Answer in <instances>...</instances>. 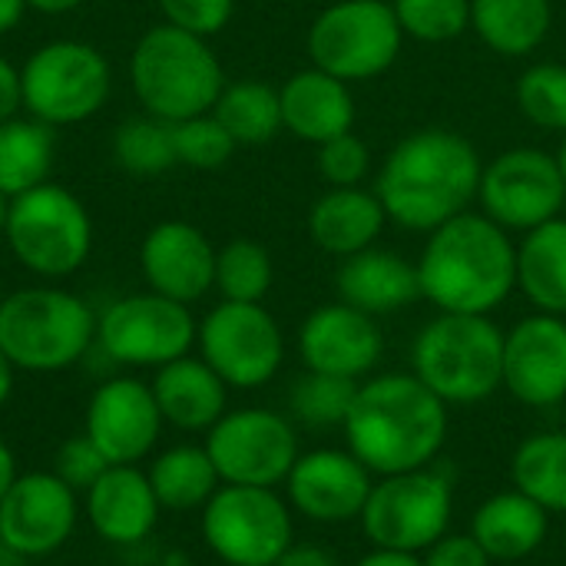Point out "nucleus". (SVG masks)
I'll return each instance as SVG.
<instances>
[{"mask_svg":"<svg viewBox=\"0 0 566 566\" xmlns=\"http://www.w3.org/2000/svg\"><path fill=\"white\" fill-rule=\"evenodd\" d=\"M471 537L494 564H517L534 557L551 534V514L517 488L497 491L471 514Z\"/></svg>","mask_w":566,"mask_h":566,"instance_id":"obj_26","label":"nucleus"},{"mask_svg":"<svg viewBox=\"0 0 566 566\" xmlns=\"http://www.w3.org/2000/svg\"><path fill=\"white\" fill-rule=\"evenodd\" d=\"M56 153L53 126L36 116H13L0 123V192L17 199L43 182H50Z\"/></svg>","mask_w":566,"mask_h":566,"instance_id":"obj_31","label":"nucleus"},{"mask_svg":"<svg viewBox=\"0 0 566 566\" xmlns=\"http://www.w3.org/2000/svg\"><path fill=\"white\" fill-rule=\"evenodd\" d=\"M159 10L166 23L209 40L229 27L235 0H159Z\"/></svg>","mask_w":566,"mask_h":566,"instance_id":"obj_42","label":"nucleus"},{"mask_svg":"<svg viewBox=\"0 0 566 566\" xmlns=\"http://www.w3.org/2000/svg\"><path fill=\"white\" fill-rule=\"evenodd\" d=\"M504 391L537 411L566 401V318L534 312L504 332Z\"/></svg>","mask_w":566,"mask_h":566,"instance_id":"obj_20","label":"nucleus"},{"mask_svg":"<svg viewBox=\"0 0 566 566\" xmlns=\"http://www.w3.org/2000/svg\"><path fill=\"white\" fill-rule=\"evenodd\" d=\"M80 521V494L53 471L17 474L0 501V541L23 560H40L70 544Z\"/></svg>","mask_w":566,"mask_h":566,"instance_id":"obj_16","label":"nucleus"},{"mask_svg":"<svg viewBox=\"0 0 566 566\" xmlns=\"http://www.w3.org/2000/svg\"><path fill=\"white\" fill-rule=\"evenodd\" d=\"M206 451L222 484L279 488L302 454L292 418L269 408L226 411L206 431Z\"/></svg>","mask_w":566,"mask_h":566,"instance_id":"obj_14","label":"nucleus"},{"mask_svg":"<svg viewBox=\"0 0 566 566\" xmlns=\"http://www.w3.org/2000/svg\"><path fill=\"white\" fill-rule=\"evenodd\" d=\"M13 481H17V458H13L10 444L0 438V501H3V494L10 491Z\"/></svg>","mask_w":566,"mask_h":566,"instance_id":"obj_48","label":"nucleus"},{"mask_svg":"<svg viewBox=\"0 0 566 566\" xmlns=\"http://www.w3.org/2000/svg\"><path fill=\"white\" fill-rule=\"evenodd\" d=\"M23 564V557L20 554H13L3 541H0V566H20Z\"/></svg>","mask_w":566,"mask_h":566,"instance_id":"obj_51","label":"nucleus"},{"mask_svg":"<svg viewBox=\"0 0 566 566\" xmlns=\"http://www.w3.org/2000/svg\"><path fill=\"white\" fill-rule=\"evenodd\" d=\"M517 289L547 315H566V219L557 216L531 232L517 245Z\"/></svg>","mask_w":566,"mask_h":566,"instance_id":"obj_28","label":"nucleus"},{"mask_svg":"<svg viewBox=\"0 0 566 566\" xmlns=\"http://www.w3.org/2000/svg\"><path fill=\"white\" fill-rule=\"evenodd\" d=\"M361 381L352 378H335L322 371H305L302 378L292 381L289 391V411L292 421L312 428V431H328V428H345L348 411L355 405Z\"/></svg>","mask_w":566,"mask_h":566,"instance_id":"obj_34","label":"nucleus"},{"mask_svg":"<svg viewBox=\"0 0 566 566\" xmlns=\"http://www.w3.org/2000/svg\"><path fill=\"white\" fill-rule=\"evenodd\" d=\"M149 388L156 395L163 421L176 431L206 434L229 411V385L202 358L192 355L156 368Z\"/></svg>","mask_w":566,"mask_h":566,"instance_id":"obj_25","label":"nucleus"},{"mask_svg":"<svg viewBox=\"0 0 566 566\" xmlns=\"http://www.w3.org/2000/svg\"><path fill=\"white\" fill-rule=\"evenodd\" d=\"M7 212H10V196L0 192V235H3V229H7Z\"/></svg>","mask_w":566,"mask_h":566,"instance_id":"obj_52","label":"nucleus"},{"mask_svg":"<svg viewBox=\"0 0 566 566\" xmlns=\"http://www.w3.org/2000/svg\"><path fill=\"white\" fill-rule=\"evenodd\" d=\"M96 345V312L73 292L33 285L0 305V348L17 371L56 375Z\"/></svg>","mask_w":566,"mask_h":566,"instance_id":"obj_6","label":"nucleus"},{"mask_svg":"<svg viewBox=\"0 0 566 566\" xmlns=\"http://www.w3.org/2000/svg\"><path fill=\"white\" fill-rule=\"evenodd\" d=\"M275 265L265 245L232 239L216 249V292L222 302H262L272 289Z\"/></svg>","mask_w":566,"mask_h":566,"instance_id":"obj_35","label":"nucleus"},{"mask_svg":"<svg viewBox=\"0 0 566 566\" xmlns=\"http://www.w3.org/2000/svg\"><path fill=\"white\" fill-rule=\"evenodd\" d=\"M298 355L305 371L365 381L385 355V335L378 318L338 298L308 312L298 328Z\"/></svg>","mask_w":566,"mask_h":566,"instance_id":"obj_19","label":"nucleus"},{"mask_svg":"<svg viewBox=\"0 0 566 566\" xmlns=\"http://www.w3.org/2000/svg\"><path fill=\"white\" fill-rule=\"evenodd\" d=\"M388 222L381 199L368 189H328L308 212L312 242L338 259H348L361 249H371Z\"/></svg>","mask_w":566,"mask_h":566,"instance_id":"obj_27","label":"nucleus"},{"mask_svg":"<svg viewBox=\"0 0 566 566\" xmlns=\"http://www.w3.org/2000/svg\"><path fill=\"white\" fill-rule=\"evenodd\" d=\"M478 199L488 219L507 232H531L564 212L566 182L557 156L517 146L494 156L478 186Z\"/></svg>","mask_w":566,"mask_h":566,"instance_id":"obj_15","label":"nucleus"},{"mask_svg":"<svg viewBox=\"0 0 566 566\" xmlns=\"http://www.w3.org/2000/svg\"><path fill=\"white\" fill-rule=\"evenodd\" d=\"M424 566H494V560L484 554V547L471 537V531L464 534H444L438 537L424 554H421Z\"/></svg>","mask_w":566,"mask_h":566,"instance_id":"obj_43","label":"nucleus"},{"mask_svg":"<svg viewBox=\"0 0 566 566\" xmlns=\"http://www.w3.org/2000/svg\"><path fill=\"white\" fill-rule=\"evenodd\" d=\"M557 163H560V172H564V182H566V136H564V146H560V153H557Z\"/></svg>","mask_w":566,"mask_h":566,"instance_id":"obj_53","label":"nucleus"},{"mask_svg":"<svg viewBox=\"0 0 566 566\" xmlns=\"http://www.w3.org/2000/svg\"><path fill=\"white\" fill-rule=\"evenodd\" d=\"M375 474L348 448L302 451L285 478L289 507L322 527H342L361 521Z\"/></svg>","mask_w":566,"mask_h":566,"instance_id":"obj_17","label":"nucleus"},{"mask_svg":"<svg viewBox=\"0 0 566 566\" xmlns=\"http://www.w3.org/2000/svg\"><path fill=\"white\" fill-rule=\"evenodd\" d=\"M517 106L521 113L541 126L566 133V66L564 63H534L517 80Z\"/></svg>","mask_w":566,"mask_h":566,"instance_id":"obj_37","label":"nucleus"},{"mask_svg":"<svg viewBox=\"0 0 566 566\" xmlns=\"http://www.w3.org/2000/svg\"><path fill=\"white\" fill-rule=\"evenodd\" d=\"M149 488L163 511H202L222 488L206 444H172L146 468Z\"/></svg>","mask_w":566,"mask_h":566,"instance_id":"obj_29","label":"nucleus"},{"mask_svg":"<svg viewBox=\"0 0 566 566\" xmlns=\"http://www.w3.org/2000/svg\"><path fill=\"white\" fill-rule=\"evenodd\" d=\"M454 481L438 464L405 474L375 478L361 511V534L371 547L424 554L451 531Z\"/></svg>","mask_w":566,"mask_h":566,"instance_id":"obj_8","label":"nucleus"},{"mask_svg":"<svg viewBox=\"0 0 566 566\" xmlns=\"http://www.w3.org/2000/svg\"><path fill=\"white\" fill-rule=\"evenodd\" d=\"M212 116L226 126L235 146H262L272 143L282 129V103L279 90L262 80H235L226 83Z\"/></svg>","mask_w":566,"mask_h":566,"instance_id":"obj_33","label":"nucleus"},{"mask_svg":"<svg viewBox=\"0 0 566 566\" xmlns=\"http://www.w3.org/2000/svg\"><path fill=\"white\" fill-rule=\"evenodd\" d=\"M83 514L103 544L136 547L149 541L163 507L149 488L146 471L136 464H109L83 494Z\"/></svg>","mask_w":566,"mask_h":566,"instance_id":"obj_22","label":"nucleus"},{"mask_svg":"<svg viewBox=\"0 0 566 566\" xmlns=\"http://www.w3.org/2000/svg\"><path fill=\"white\" fill-rule=\"evenodd\" d=\"M279 103H282V129H289L295 139L312 146L345 136L355 126L352 83L318 66L292 73L279 90Z\"/></svg>","mask_w":566,"mask_h":566,"instance_id":"obj_23","label":"nucleus"},{"mask_svg":"<svg viewBox=\"0 0 566 566\" xmlns=\"http://www.w3.org/2000/svg\"><path fill=\"white\" fill-rule=\"evenodd\" d=\"M484 163L471 139L428 126L405 136L381 163L375 196L391 222L408 232H434L478 199Z\"/></svg>","mask_w":566,"mask_h":566,"instance_id":"obj_2","label":"nucleus"},{"mask_svg":"<svg viewBox=\"0 0 566 566\" xmlns=\"http://www.w3.org/2000/svg\"><path fill=\"white\" fill-rule=\"evenodd\" d=\"M315 163H318V176L332 189H348V186H361V179L368 176L371 153L355 133H345V136H335V139L322 143Z\"/></svg>","mask_w":566,"mask_h":566,"instance_id":"obj_40","label":"nucleus"},{"mask_svg":"<svg viewBox=\"0 0 566 566\" xmlns=\"http://www.w3.org/2000/svg\"><path fill=\"white\" fill-rule=\"evenodd\" d=\"M295 511L275 488L222 484L199 511V534L226 566H275L295 544Z\"/></svg>","mask_w":566,"mask_h":566,"instance_id":"obj_9","label":"nucleus"},{"mask_svg":"<svg viewBox=\"0 0 566 566\" xmlns=\"http://www.w3.org/2000/svg\"><path fill=\"white\" fill-rule=\"evenodd\" d=\"M86 0H27V7L30 10H40V13H50V17H56V13H70V10H76V7H83Z\"/></svg>","mask_w":566,"mask_h":566,"instance_id":"obj_49","label":"nucleus"},{"mask_svg":"<svg viewBox=\"0 0 566 566\" xmlns=\"http://www.w3.org/2000/svg\"><path fill=\"white\" fill-rule=\"evenodd\" d=\"M275 566H345L322 544H292Z\"/></svg>","mask_w":566,"mask_h":566,"instance_id":"obj_45","label":"nucleus"},{"mask_svg":"<svg viewBox=\"0 0 566 566\" xmlns=\"http://www.w3.org/2000/svg\"><path fill=\"white\" fill-rule=\"evenodd\" d=\"M448 431V405L415 371L365 378L342 428L345 448L375 478L438 464Z\"/></svg>","mask_w":566,"mask_h":566,"instance_id":"obj_1","label":"nucleus"},{"mask_svg":"<svg viewBox=\"0 0 566 566\" xmlns=\"http://www.w3.org/2000/svg\"><path fill=\"white\" fill-rule=\"evenodd\" d=\"M13 378H17V368H13V361L3 355V348H0V408L10 401V395H13Z\"/></svg>","mask_w":566,"mask_h":566,"instance_id":"obj_50","label":"nucleus"},{"mask_svg":"<svg viewBox=\"0 0 566 566\" xmlns=\"http://www.w3.org/2000/svg\"><path fill=\"white\" fill-rule=\"evenodd\" d=\"M352 566H424L421 554H405V551H381L371 547L365 557H358Z\"/></svg>","mask_w":566,"mask_h":566,"instance_id":"obj_46","label":"nucleus"},{"mask_svg":"<svg viewBox=\"0 0 566 566\" xmlns=\"http://www.w3.org/2000/svg\"><path fill=\"white\" fill-rule=\"evenodd\" d=\"M3 239L13 259L40 279H66L93 252V219L63 186L43 182L10 199Z\"/></svg>","mask_w":566,"mask_h":566,"instance_id":"obj_7","label":"nucleus"},{"mask_svg":"<svg viewBox=\"0 0 566 566\" xmlns=\"http://www.w3.org/2000/svg\"><path fill=\"white\" fill-rule=\"evenodd\" d=\"M418 282L438 312L491 315L517 289V245L484 212H461L428 232Z\"/></svg>","mask_w":566,"mask_h":566,"instance_id":"obj_3","label":"nucleus"},{"mask_svg":"<svg viewBox=\"0 0 566 566\" xmlns=\"http://www.w3.org/2000/svg\"><path fill=\"white\" fill-rule=\"evenodd\" d=\"M113 156L133 176H159L179 166L172 146V123L156 119L149 113L119 123L113 136Z\"/></svg>","mask_w":566,"mask_h":566,"instance_id":"obj_36","label":"nucleus"},{"mask_svg":"<svg viewBox=\"0 0 566 566\" xmlns=\"http://www.w3.org/2000/svg\"><path fill=\"white\" fill-rule=\"evenodd\" d=\"M551 23V0H471V30L501 56L534 53Z\"/></svg>","mask_w":566,"mask_h":566,"instance_id":"obj_30","label":"nucleus"},{"mask_svg":"<svg viewBox=\"0 0 566 566\" xmlns=\"http://www.w3.org/2000/svg\"><path fill=\"white\" fill-rule=\"evenodd\" d=\"M405 36L448 43L471 27V0H391Z\"/></svg>","mask_w":566,"mask_h":566,"instance_id":"obj_39","label":"nucleus"},{"mask_svg":"<svg viewBox=\"0 0 566 566\" xmlns=\"http://www.w3.org/2000/svg\"><path fill=\"white\" fill-rule=\"evenodd\" d=\"M405 30L395 7L385 0H338L325 7L308 27L312 66L361 83L381 76L401 53Z\"/></svg>","mask_w":566,"mask_h":566,"instance_id":"obj_11","label":"nucleus"},{"mask_svg":"<svg viewBox=\"0 0 566 566\" xmlns=\"http://www.w3.org/2000/svg\"><path fill=\"white\" fill-rule=\"evenodd\" d=\"M335 285L342 302L371 318L395 315L421 298L418 262H408L405 255L378 245L342 259Z\"/></svg>","mask_w":566,"mask_h":566,"instance_id":"obj_24","label":"nucleus"},{"mask_svg":"<svg viewBox=\"0 0 566 566\" xmlns=\"http://www.w3.org/2000/svg\"><path fill=\"white\" fill-rule=\"evenodd\" d=\"M163 424L153 388L139 378L116 375L93 388L83 434L109 464H139L156 451Z\"/></svg>","mask_w":566,"mask_h":566,"instance_id":"obj_18","label":"nucleus"},{"mask_svg":"<svg viewBox=\"0 0 566 566\" xmlns=\"http://www.w3.org/2000/svg\"><path fill=\"white\" fill-rule=\"evenodd\" d=\"M129 83L149 116L179 123L212 113L226 86V73L206 36L163 20L136 40L129 56Z\"/></svg>","mask_w":566,"mask_h":566,"instance_id":"obj_4","label":"nucleus"},{"mask_svg":"<svg viewBox=\"0 0 566 566\" xmlns=\"http://www.w3.org/2000/svg\"><path fill=\"white\" fill-rule=\"evenodd\" d=\"M564 318H566V315H564Z\"/></svg>","mask_w":566,"mask_h":566,"instance_id":"obj_55","label":"nucleus"},{"mask_svg":"<svg viewBox=\"0 0 566 566\" xmlns=\"http://www.w3.org/2000/svg\"><path fill=\"white\" fill-rule=\"evenodd\" d=\"M27 10H30L27 0H0V36L10 33V30L23 20Z\"/></svg>","mask_w":566,"mask_h":566,"instance_id":"obj_47","label":"nucleus"},{"mask_svg":"<svg viewBox=\"0 0 566 566\" xmlns=\"http://www.w3.org/2000/svg\"><path fill=\"white\" fill-rule=\"evenodd\" d=\"M3 298H7V295H3V282H0V305H3Z\"/></svg>","mask_w":566,"mask_h":566,"instance_id":"obj_54","label":"nucleus"},{"mask_svg":"<svg viewBox=\"0 0 566 566\" xmlns=\"http://www.w3.org/2000/svg\"><path fill=\"white\" fill-rule=\"evenodd\" d=\"M20 109H23V80H20V70L7 56H0V123L20 116Z\"/></svg>","mask_w":566,"mask_h":566,"instance_id":"obj_44","label":"nucleus"},{"mask_svg":"<svg viewBox=\"0 0 566 566\" xmlns=\"http://www.w3.org/2000/svg\"><path fill=\"white\" fill-rule=\"evenodd\" d=\"M139 269L149 292L192 305L216 289V249L206 232L182 219L156 222L139 245Z\"/></svg>","mask_w":566,"mask_h":566,"instance_id":"obj_21","label":"nucleus"},{"mask_svg":"<svg viewBox=\"0 0 566 566\" xmlns=\"http://www.w3.org/2000/svg\"><path fill=\"white\" fill-rule=\"evenodd\" d=\"M172 146H176V163L199 172L222 169L235 153V139L212 113H199L172 123Z\"/></svg>","mask_w":566,"mask_h":566,"instance_id":"obj_38","label":"nucleus"},{"mask_svg":"<svg viewBox=\"0 0 566 566\" xmlns=\"http://www.w3.org/2000/svg\"><path fill=\"white\" fill-rule=\"evenodd\" d=\"M189 305L156 292L123 295L96 315V348L123 368H163L196 348Z\"/></svg>","mask_w":566,"mask_h":566,"instance_id":"obj_12","label":"nucleus"},{"mask_svg":"<svg viewBox=\"0 0 566 566\" xmlns=\"http://www.w3.org/2000/svg\"><path fill=\"white\" fill-rule=\"evenodd\" d=\"M411 371L448 405H481L504 388V332L491 315L438 312L415 345Z\"/></svg>","mask_w":566,"mask_h":566,"instance_id":"obj_5","label":"nucleus"},{"mask_svg":"<svg viewBox=\"0 0 566 566\" xmlns=\"http://www.w3.org/2000/svg\"><path fill=\"white\" fill-rule=\"evenodd\" d=\"M109 468V461L99 454V448L86 438V434H73V438H66L60 448H56V458H53V474L66 484V488H73L76 494H86L96 481H99V474Z\"/></svg>","mask_w":566,"mask_h":566,"instance_id":"obj_41","label":"nucleus"},{"mask_svg":"<svg viewBox=\"0 0 566 566\" xmlns=\"http://www.w3.org/2000/svg\"><path fill=\"white\" fill-rule=\"evenodd\" d=\"M199 358L235 391L269 385L285 361V335L262 302H219L196 332Z\"/></svg>","mask_w":566,"mask_h":566,"instance_id":"obj_13","label":"nucleus"},{"mask_svg":"<svg viewBox=\"0 0 566 566\" xmlns=\"http://www.w3.org/2000/svg\"><path fill=\"white\" fill-rule=\"evenodd\" d=\"M511 484L551 517L566 514V431L527 434L511 454Z\"/></svg>","mask_w":566,"mask_h":566,"instance_id":"obj_32","label":"nucleus"},{"mask_svg":"<svg viewBox=\"0 0 566 566\" xmlns=\"http://www.w3.org/2000/svg\"><path fill=\"white\" fill-rule=\"evenodd\" d=\"M23 109L46 126H76L103 109L113 90L109 60L83 40H50L20 66Z\"/></svg>","mask_w":566,"mask_h":566,"instance_id":"obj_10","label":"nucleus"}]
</instances>
